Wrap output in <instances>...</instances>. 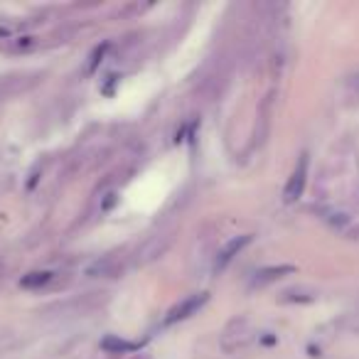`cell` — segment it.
I'll return each instance as SVG.
<instances>
[{
    "mask_svg": "<svg viewBox=\"0 0 359 359\" xmlns=\"http://www.w3.org/2000/svg\"><path fill=\"white\" fill-rule=\"evenodd\" d=\"M205 303H207V293H197V295H190V298H185V300H180L175 308L168 310V315H165V325H175V323H180V320H187L190 315H195Z\"/></svg>",
    "mask_w": 359,
    "mask_h": 359,
    "instance_id": "cell-1",
    "label": "cell"
},
{
    "mask_svg": "<svg viewBox=\"0 0 359 359\" xmlns=\"http://www.w3.org/2000/svg\"><path fill=\"white\" fill-rule=\"evenodd\" d=\"M305 180H308V155H303L298 163V168L293 170L290 175L288 185H285V192H283V200L285 202H295L305 190Z\"/></svg>",
    "mask_w": 359,
    "mask_h": 359,
    "instance_id": "cell-2",
    "label": "cell"
},
{
    "mask_svg": "<svg viewBox=\"0 0 359 359\" xmlns=\"http://www.w3.org/2000/svg\"><path fill=\"white\" fill-rule=\"evenodd\" d=\"M295 273V266H271V269H264L256 273V283H269V280L283 278V276Z\"/></svg>",
    "mask_w": 359,
    "mask_h": 359,
    "instance_id": "cell-4",
    "label": "cell"
},
{
    "mask_svg": "<svg viewBox=\"0 0 359 359\" xmlns=\"http://www.w3.org/2000/svg\"><path fill=\"white\" fill-rule=\"evenodd\" d=\"M52 280V273L50 271H32V273H27L25 278L20 280L22 288H42V285H47Z\"/></svg>",
    "mask_w": 359,
    "mask_h": 359,
    "instance_id": "cell-5",
    "label": "cell"
},
{
    "mask_svg": "<svg viewBox=\"0 0 359 359\" xmlns=\"http://www.w3.org/2000/svg\"><path fill=\"white\" fill-rule=\"evenodd\" d=\"M251 239H254L251 234H241V236H234V239L226 241L224 249H222L219 256H217V269H224V266L229 264V261L234 259V256L239 254V251L244 249V246L251 244Z\"/></svg>",
    "mask_w": 359,
    "mask_h": 359,
    "instance_id": "cell-3",
    "label": "cell"
},
{
    "mask_svg": "<svg viewBox=\"0 0 359 359\" xmlns=\"http://www.w3.org/2000/svg\"><path fill=\"white\" fill-rule=\"evenodd\" d=\"M135 347H138V344L123 342V339H116V337L104 339V349H109V352H130V349H135Z\"/></svg>",
    "mask_w": 359,
    "mask_h": 359,
    "instance_id": "cell-6",
    "label": "cell"
}]
</instances>
